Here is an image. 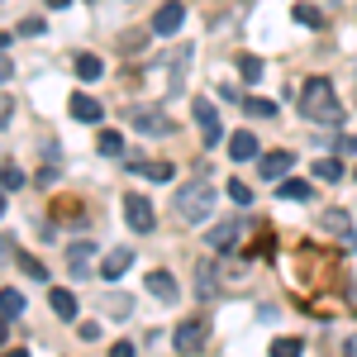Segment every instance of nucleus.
I'll return each mask as SVG.
<instances>
[{"mask_svg": "<svg viewBox=\"0 0 357 357\" xmlns=\"http://www.w3.org/2000/svg\"><path fill=\"white\" fill-rule=\"evenodd\" d=\"M301 114L310 124H343V100L329 77H310L301 86Z\"/></svg>", "mask_w": 357, "mask_h": 357, "instance_id": "f257e3e1", "label": "nucleus"}, {"mask_svg": "<svg viewBox=\"0 0 357 357\" xmlns=\"http://www.w3.org/2000/svg\"><path fill=\"white\" fill-rule=\"evenodd\" d=\"M172 210L181 215L186 224H200L215 215V191H210V181L205 176H195V181H186L181 191H176V200H172Z\"/></svg>", "mask_w": 357, "mask_h": 357, "instance_id": "f03ea898", "label": "nucleus"}, {"mask_svg": "<svg viewBox=\"0 0 357 357\" xmlns=\"http://www.w3.org/2000/svg\"><path fill=\"white\" fill-rule=\"evenodd\" d=\"M205 338H210V324H205L200 314H191V319H181V324H176L172 348H176L181 357H191V353H200V348H205Z\"/></svg>", "mask_w": 357, "mask_h": 357, "instance_id": "7ed1b4c3", "label": "nucleus"}, {"mask_svg": "<svg viewBox=\"0 0 357 357\" xmlns=\"http://www.w3.org/2000/svg\"><path fill=\"white\" fill-rule=\"evenodd\" d=\"M124 220H129V229L134 234H153L158 229V215H153V205H148V195H124Z\"/></svg>", "mask_w": 357, "mask_h": 357, "instance_id": "20e7f679", "label": "nucleus"}, {"mask_svg": "<svg viewBox=\"0 0 357 357\" xmlns=\"http://www.w3.org/2000/svg\"><path fill=\"white\" fill-rule=\"evenodd\" d=\"M191 114H195V124H200V143H205V148H215V143L224 138V129H220V114H215V105L195 96V100H191Z\"/></svg>", "mask_w": 357, "mask_h": 357, "instance_id": "39448f33", "label": "nucleus"}, {"mask_svg": "<svg viewBox=\"0 0 357 357\" xmlns=\"http://www.w3.org/2000/svg\"><path fill=\"white\" fill-rule=\"evenodd\" d=\"M143 291H148L153 301H162V305H176V301H181V291H176V276H172V272H148Z\"/></svg>", "mask_w": 357, "mask_h": 357, "instance_id": "423d86ee", "label": "nucleus"}, {"mask_svg": "<svg viewBox=\"0 0 357 357\" xmlns=\"http://www.w3.org/2000/svg\"><path fill=\"white\" fill-rule=\"evenodd\" d=\"M319 224H324L329 234H338V238L357 252V229H353V215H348V210H324V215H319Z\"/></svg>", "mask_w": 357, "mask_h": 357, "instance_id": "0eeeda50", "label": "nucleus"}, {"mask_svg": "<svg viewBox=\"0 0 357 357\" xmlns=\"http://www.w3.org/2000/svg\"><path fill=\"white\" fill-rule=\"evenodd\" d=\"M67 110H72V119H77V124H100V119H105V105H100L96 96H86V91H77V96H72V105H67Z\"/></svg>", "mask_w": 357, "mask_h": 357, "instance_id": "6e6552de", "label": "nucleus"}, {"mask_svg": "<svg viewBox=\"0 0 357 357\" xmlns=\"http://www.w3.org/2000/svg\"><path fill=\"white\" fill-rule=\"evenodd\" d=\"M181 20H186V5H181V0H167L162 10H158V20H153V33H176V29H181Z\"/></svg>", "mask_w": 357, "mask_h": 357, "instance_id": "1a4fd4ad", "label": "nucleus"}, {"mask_svg": "<svg viewBox=\"0 0 357 357\" xmlns=\"http://www.w3.org/2000/svg\"><path fill=\"white\" fill-rule=\"evenodd\" d=\"M129 119H134L138 134H172V119H167L162 110H134Z\"/></svg>", "mask_w": 357, "mask_h": 357, "instance_id": "9d476101", "label": "nucleus"}, {"mask_svg": "<svg viewBox=\"0 0 357 357\" xmlns=\"http://www.w3.org/2000/svg\"><path fill=\"white\" fill-rule=\"evenodd\" d=\"M195 57V43H181L176 53H172V96H181V86H186V67H191Z\"/></svg>", "mask_w": 357, "mask_h": 357, "instance_id": "9b49d317", "label": "nucleus"}, {"mask_svg": "<svg viewBox=\"0 0 357 357\" xmlns=\"http://www.w3.org/2000/svg\"><path fill=\"white\" fill-rule=\"evenodd\" d=\"M129 267H134V252H129V248H119V252H105V262H100V276H105V281H119V276L129 272Z\"/></svg>", "mask_w": 357, "mask_h": 357, "instance_id": "f8f14e48", "label": "nucleus"}, {"mask_svg": "<svg viewBox=\"0 0 357 357\" xmlns=\"http://www.w3.org/2000/svg\"><path fill=\"white\" fill-rule=\"evenodd\" d=\"M229 158H234V162H252V158H257V134L238 129V134L229 138Z\"/></svg>", "mask_w": 357, "mask_h": 357, "instance_id": "ddd939ff", "label": "nucleus"}, {"mask_svg": "<svg viewBox=\"0 0 357 357\" xmlns=\"http://www.w3.org/2000/svg\"><path fill=\"white\" fill-rule=\"evenodd\" d=\"M195 296H200V301H215V296H220V272H215L210 262L195 267Z\"/></svg>", "mask_w": 357, "mask_h": 357, "instance_id": "4468645a", "label": "nucleus"}, {"mask_svg": "<svg viewBox=\"0 0 357 357\" xmlns=\"http://www.w3.org/2000/svg\"><path fill=\"white\" fill-rule=\"evenodd\" d=\"M291 167H296V158H291V153H267V158H257V172H262L267 181H276V176H286Z\"/></svg>", "mask_w": 357, "mask_h": 357, "instance_id": "2eb2a0df", "label": "nucleus"}, {"mask_svg": "<svg viewBox=\"0 0 357 357\" xmlns=\"http://www.w3.org/2000/svg\"><path fill=\"white\" fill-rule=\"evenodd\" d=\"M238 234H243V224L229 220V224H215V229L205 234V243H210V248H234V243H238Z\"/></svg>", "mask_w": 357, "mask_h": 357, "instance_id": "dca6fc26", "label": "nucleus"}, {"mask_svg": "<svg viewBox=\"0 0 357 357\" xmlns=\"http://www.w3.org/2000/svg\"><path fill=\"white\" fill-rule=\"evenodd\" d=\"M48 305H53V314H57V319H77V296H72L67 286L48 291Z\"/></svg>", "mask_w": 357, "mask_h": 357, "instance_id": "f3484780", "label": "nucleus"}, {"mask_svg": "<svg viewBox=\"0 0 357 357\" xmlns=\"http://www.w3.org/2000/svg\"><path fill=\"white\" fill-rule=\"evenodd\" d=\"M72 67H77V77H82V82H96V77L105 72V62H100L96 53H77V57H72Z\"/></svg>", "mask_w": 357, "mask_h": 357, "instance_id": "a211bd4d", "label": "nucleus"}, {"mask_svg": "<svg viewBox=\"0 0 357 357\" xmlns=\"http://www.w3.org/2000/svg\"><path fill=\"white\" fill-rule=\"evenodd\" d=\"M276 195H281V200H310V195H314V186H310V181H301V176H291V181H281V186H276Z\"/></svg>", "mask_w": 357, "mask_h": 357, "instance_id": "6ab92c4d", "label": "nucleus"}, {"mask_svg": "<svg viewBox=\"0 0 357 357\" xmlns=\"http://www.w3.org/2000/svg\"><path fill=\"white\" fill-rule=\"evenodd\" d=\"M234 62H238V77L243 82H262V57L257 53H238Z\"/></svg>", "mask_w": 357, "mask_h": 357, "instance_id": "aec40b11", "label": "nucleus"}, {"mask_svg": "<svg viewBox=\"0 0 357 357\" xmlns=\"http://www.w3.org/2000/svg\"><path fill=\"white\" fill-rule=\"evenodd\" d=\"M310 176H319V181H343V162H338V158H319V162L310 167Z\"/></svg>", "mask_w": 357, "mask_h": 357, "instance_id": "412c9836", "label": "nucleus"}, {"mask_svg": "<svg viewBox=\"0 0 357 357\" xmlns=\"http://www.w3.org/2000/svg\"><path fill=\"white\" fill-rule=\"evenodd\" d=\"M148 38H153V24H148V29H129V33L119 38V53H138Z\"/></svg>", "mask_w": 357, "mask_h": 357, "instance_id": "4be33fe9", "label": "nucleus"}, {"mask_svg": "<svg viewBox=\"0 0 357 357\" xmlns=\"http://www.w3.org/2000/svg\"><path fill=\"white\" fill-rule=\"evenodd\" d=\"M243 105H248V114H252V119H276V100H262V96H248Z\"/></svg>", "mask_w": 357, "mask_h": 357, "instance_id": "5701e85b", "label": "nucleus"}, {"mask_svg": "<svg viewBox=\"0 0 357 357\" xmlns=\"http://www.w3.org/2000/svg\"><path fill=\"white\" fill-rule=\"evenodd\" d=\"M0 314H5V319L24 314V296H20V291H0Z\"/></svg>", "mask_w": 357, "mask_h": 357, "instance_id": "b1692460", "label": "nucleus"}, {"mask_svg": "<svg viewBox=\"0 0 357 357\" xmlns=\"http://www.w3.org/2000/svg\"><path fill=\"white\" fill-rule=\"evenodd\" d=\"M91 252H96V243H72V252H67L72 272H82V276H86V262H91Z\"/></svg>", "mask_w": 357, "mask_h": 357, "instance_id": "393cba45", "label": "nucleus"}, {"mask_svg": "<svg viewBox=\"0 0 357 357\" xmlns=\"http://www.w3.org/2000/svg\"><path fill=\"white\" fill-rule=\"evenodd\" d=\"M96 148H100V158H119V153H124V138L114 134V129H105V134H100V143H96Z\"/></svg>", "mask_w": 357, "mask_h": 357, "instance_id": "a878e982", "label": "nucleus"}, {"mask_svg": "<svg viewBox=\"0 0 357 357\" xmlns=\"http://www.w3.org/2000/svg\"><path fill=\"white\" fill-rule=\"evenodd\" d=\"M296 24H305V29H324V15H319L314 5H296Z\"/></svg>", "mask_w": 357, "mask_h": 357, "instance_id": "bb28decb", "label": "nucleus"}, {"mask_svg": "<svg viewBox=\"0 0 357 357\" xmlns=\"http://www.w3.org/2000/svg\"><path fill=\"white\" fill-rule=\"evenodd\" d=\"M0 186H5V191H20V186H24V172H20L15 162H5L0 167Z\"/></svg>", "mask_w": 357, "mask_h": 357, "instance_id": "cd10ccee", "label": "nucleus"}, {"mask_svg": "<svg viewBox=\"0 0 357 357\" xmlns=\"http://www.w3.org/2000/svg\"><path fill=\"white\" fill-rule=\"evenodd\" d=\"M301 353H305L301 338H276L272 343V357H301Z\"/></svg>", "mask_w": 357, "mask_h": 357, "instance_id": "c85d7f7f", "label": "nucleus"}, {"mask_svg": "<svg viewBox=\"0 0 357 357\" xmlns=\"http://www.w3.org/2000/svg\"><path fill=\"white\" fill-rule=\"evenodd\" d=\"M134 172L153 176V181H167V176H172V162H134Z\"/></svg>", "mask_w": 357, "mask_h": 357, "instance_id": "c756f323", "label": "nucleus"}, {"mask_svg": "<svg viewBox=\"0 0 357 357\" xmlns=\"http://www.w3.org/2000/svg\"><path fill=\"white\" fill-rule=\"evenodd\" d=\"M333 148H338V158H357V138L353 134H338V138H333Z\"/></svg>", "mask_w": 357, "mask_h": 357, "instance_id": "7c9ffc66", "label": "nucleus"}, {"mask_svg": "<svg viewBox=\"0 0 357 357\" xmlns=\"http://www.w3.org/2000/svg\"><path fill=\"white\" fill-rule=\"evenodd\" d=\"M43 20H38V15H29V20H20V33H24V38H38V33H43Z\"/></svg>", "mask_w": 357, "mask_h": 357, "instance_id": "2f4dec72", "label": "nucleus"}, {"mask_svg": "<svg viewBox=\"0 0 357 357\" xmlns=\"http://www.w3.org/2000/svg\"><path fill=\"white\" fill-rule=\"evenodd\" d=\"M20 262H24V272H29V276H38V281H48V267H43V262H38V257H29V252H24V257H20Z\"/></svg>", "mask_w": 357, "mask_h": 357, "instance_id": "473e14b6", "label": "nucleus"}, {"mask_svg": "<svg viewBox=\"0 0 357 357\" xmlns=\"http://www.w3.org/2000/svg\"><path fill=\"white\" fill-rule=\"evenodd\" d=\"M229 200H234V205H248V200H252V191H248L243 181H229Z\"/></svg>", "mask_w": 357, "mask_h": 357, "instance_id": "72a5a7b5", "label": "nucleus"}, {"mask_svg": "<svg viewBox=\"0 0 357 357\" xmlns=\"http://www.w3.org/2000/svg\"><path fill=\"white\" fill-rule=\"evenodd\" d=\"M10 114H15V100H10V96H5V91H0V129H5V124H10Z\"/></svg>", "mask_w": 357, "mask_h": 357, "instance_id": "f704fd0d", "label": "nucleus"}, {"mask_svg": "<svg viewBox=\"0 0 357 357\" xmlns=\"http://www.w3.org/2000/svg\"><path fill=\"white\" fill-rule=\"evenodd\" d=\"M15 77V62H10V53H0V86Z\"/></svg>", "mask_w": 357, "mask_h": 357, "instance_id": "c9c22d12", "label": "nucleus"}, {"mask_svg": "<svg viewBox=\"0 0 357 357\" xmlns=\"http://www.w3.org/2000/svg\"><path fill=\"white\" fill-rule=\"evenodd\" d=\"M110 357H134V343H124V338H119V343H110Z\"/></svg>", "mask_w": 357, "mask_h": 357, "instance_id": "e433bc0d", "label": "nucleus"}, {"mask_svg": "<svg viewBox=\"0 0 357 357\" xmlns=\"http://www.w3.org/2000/svg\"><path fill=\"white\" fill-rule=\"evenodd\" d=\"M348 357H357V333H348V348H343Z\"/></svg>", "mask_w": 357, "mask_h": 357, "instance_id": "4c0bfd02", "label": "nucleus"}, {"mask_svg": "<svg viewBox=\"0 0 357 357\" xmlns=\"http://www.w3.org/2000/svg\"><path fill=\"white\" fill-rule=\"evenodd\" d=\"M67 5H72V0H48V10H67Z\"/></svg>", "mask_w": 357, "mask_h": 357, "instance_id": "58836bf2", "label": "nucleus"}, {"mask_svg": "<svg viewBox=\"0 0 357 357\" xmlns=\"http://www.w3.org/2000/svg\"><path fill=\"white\" fill-rule=\"evenodd\" d=\"M5 338H10V324H5V314H0V343H5Z\"/></svg>", "mask_w": 357, "mask_h": 357, "instance_id": "ea45409f", "label": "nucleus"}, {"mask_svg": "<svg viewBox=\"0 0 357 357\" xmlns=\"http://www.w3.org/2000/svg\"><path fill=\"white\" fill-rule=\"evenodd\" d=\"M0 357H29V353H24V348H10V353H0Z\"/></svg>", "mask_w": 357, "mask_h": 357, "instance_id": "a19ab883", "label": "nucleus"}, {"mask_svg": "<svg viewBox=\"0 0 357 357\" xmlns=\"http://www.w3.org/2000/svg\"><path fill=\"white\" fill-rule=\"evenodd\" d=\"M0 215H5V186H0Z\"/></svg>", "mask_w": 357, "mask_h": 357, "instance_id": "79ce46f5", "label": "nucleus"}, {"mask_svg": "<svg viewBox=\"0 0 357 357\" xmlns=\"http://www.w3.org/2000/svg\"><path fill=\"white\" fill-rule=\"evenodd\" d=\"M5 43H10V38H5V33H0V53H5Z\"/></svg>", "mask_w": 357, "mask_h": 357, "instance_id": "37998d69", "label": "nucleus"}, {"mask_svg": "<svg viewBox=\"0 0 357 357\" xmlns=\"http://www.w3.org/2000/svg\"><path fill=\"white\" fill-rule=\"evenodd\" d=\"M353 176H357V172H353Z\"/></svg>", "mask_w": 357, "mask_h": 357, "instance_id": "c03bdc74", "label": "nucleus"}]
</instances>
